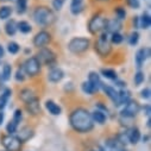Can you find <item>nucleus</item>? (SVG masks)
Instances as JSON below:
<instances>
[{
    "mask_svg": "<svg viewBox=\"0 0 151 151\" xmlns=\"http://www.w3.org/2000/svg\"><path fill=\"white\" fill-rule=\"evenodd\" d=\"M69 124L75 132L81 134L89 133L94 129V122L92 119L91 112L83 107H78L71 111L69 116Z\"/></svg>",
    "mask_w": 151,
    "mask_h": 151,
    "instance_id": "f257e3e1",
    "label": "nucleus"
},
{
    "mask_svg": "<svg viewBox=\"0 0 151 151\" xmlns=\"http://www.w3.org/2000/svg\"><path fill=\"white\" fill-rule=\"evenodd\" d=\"M33 20L36 24H38L41 26H49L52 25L56 22V14L55 12L49 9L48 6H38L36 7L33 11Z\"/></svg>",
    "mask_w": 151,
    "mask_h": 151,
    "instance_id": "f03ea898",
    "label": "nucleus"
},
{
    "mask_svg": "<svg viewBox=\"0 0 151 151\" xmlns=\"http://www.w3.org/2000/svg\"><path fill=\"white\" fill-rule=\"evenodd\" d=\"M108 35H109L108 32L102 31L100 37H98V40L94 43V50L101 57L108 56L112 51V45H111V42L108 38Z\"/></svg>",
    "mask_w": 151,
    "mask_h": 151,
    "instance_id": "7ed1b4c3",
    "label": "nucleus"
},
{
    "mask_svg": "<svg viewBox=\"0 0 151 151\" xmlns=\"http://www.w3.org/2000/svg\"><path fill=\"white\" fill-rule=\"evenodd\" d=\"M89 45H91V41L88 38H85V37H74L68 43V50L71 54L80 55L86 52L89 49Z\"/></svg>",
    "mask_w": 151,
    "mask_h": 151,
    "instance_id": "20e7f679",
    "label": "nucleus"
},
{
    "mask_svg": "<svg viewBox=\"0 0 151 151\" xmlns=\"http://www.w3.org/2000/svg\"><path fill=\"white\" fill-rule=\"evenodd\" d=\"M22 69H23L24 74L27 75L29 78H36V76H38V75L41 74L42 64L40 63V61L37 60L36 56H31V57L25 60Z\"/></svg>",
    "mask_w": 151,
    "mask_h": 151,
    "instance_id": "39448f33",
    "label": "nucleus"
},
{
    "mask_svg": "<svg viewBox=\"0 0 151 151\" xmlns=\"http://www.w3.org/2000/svg\"><path fill=\"white\" fill-rule=\"evenodd\" d=\"M36 57L41 64H44L48 68H54L56 64V54L49 48H41Z\"/></svg>",
    "mask_w": 151,
    "mask_h": 151,
    "instance_id": "423d86ee",
    "label": "nucleus"
},
{
    "mask_svg": "<svg viewBox=\"0 0 151 151\" xmlns=\"http://www.w3.org/2000/svg\"><path fill=\"white\" fill-rule=\"evenodd\" d=\"M106 24H107V18H105L100 14H95L88 22V30L92 35H96V33L105 31Z\"/></svg>",
    "mask_w": 151,
    "mask_h": 151,
    "instance_id": "0eeeda50",
    "label": "nucleus"
},
{
    "mask_svg": "<svg viewBox=\"0 0 151 151\" xmlns=\"http://www.w3.org/2000/svg\"><path fill=\"white\" fill-rule=\"evenodd\" d=\"M0 143L6 151H22L23 144L14 134H4L0 138Z\"/></svg>",
    "mask_w": 151,
    "mask_h": 151,
    "instance_id": "6e6552de",
    "label": "nucleus"
},
{
    "mask_svg": "<svg viewBox=\"0 0 151 151\" xmlns=\"http://www.w3.org/2000/svg\"><path fill=\"white\" fill-rule=\"evenodd\" d=\"M139 111H140L139 102L131 99L129 102L125 104V107L122 111V117L123 118H127V119H132L138 114Z\"/></svg>",
    "mask_w": 151,
    "mask_h": 151,
    "instance_id": "1a4fd4ad",
    "label": "nucleus"
},
{
    "mask_svg": "<svg viewBox=\"0 0 151 151\" xmlns=\"http://www.w3.org/2000/svg\"><path fill=\"white\" fill-rule=\"evenodd\" d=\"M51 40H52L51 38V33L48 32V31H45V30H42V31L37 32L35 35L32 43H33V45L36 48L41 49V48H45L48 44H50Z\"/></svg>",
    "mask_w": 151,
    "mask_h": 151,
    "instance_id": "9d476101",
    "label": "nucleus"
},
{
    "mask_svg": "<svg viewBox=\"0 0 151 151\" xmlns=\"http://www.w3.org/2000/svg\"><path fill=\"white\" fill-rule=\"evenodd\" d=\"M25 108L27 111V113L32 117H37L41 114V102L40 99L35 96L33 99H31L30 101L25 102Z\"/></svg>",
    "mask_w": 151,
    "mask_h": 151,
    "instance_id": "9b49d317",
    "label": "nucleus"
},
{
    "mask_svg": "<svg viewBox=\"0 0 151 151\" xmlns=\"http://www.w3.org/2000/svg\"><path fill=\"white\" fill-rule=\"evenodd\" d=\"M17 138L19 139V142L22 143V144H24V143H26V142H29L30 139H32L33 138V136H35V130L31 127V126H23L20 130H17Z\"/></svg>",
    "mask_w": 151,
    "mask_h": 151,
    "instance_id": "f8f14e48",
    "label": "nucleus"
},
{
    "mask_svg": "<svg viewBox=\"0 0 151 151\" xmlns=\"http://www.w3.org/2000/svg\"><path fill=\"white\" fill-rule=\"evenodd\" d=\"M125 132H126L129 143L136 145V144L140 140V137H142V136H140V131H139V129H138L137 126H131V127H129Z\"/></svg>",
    "mask_w": 151,
    "mask_h": 151,
    "instance_id": "ddd939ff",
    "label": "nucleus"
},
{
    "mask_svg": "<svg viewBox=\"0 0 151 151\" xmlns=\"http://www.w3.org/2000/svg\"><path fill=\"white\" fill-rule=\"evenodd\" d=\"M63 78H64V71H63L61 68L54 67V68H51L50 71L48 73V80H49L50 82H52V83L60 82Z\"/></svg>",
    "mask_w": 151,
    "mask_h": 151,
    "instance_id": "4468645a",
    "label": "nucleus"
},
{
    "mask_svg": "<svg viewBox=\"0 0 151 151\" xmlns=\"http://www.w3.org/2000/svg\"><path fill=\"white\" fill-rule=\"evenodd\" d=\"M150 57V49L149 48H142L137 51L136 54V63H137V67L140 68L144 62L146 61V58Z\"/></svg>",
    "mask_w": 151,
    "mask_h": 151,
    "instance_id": "2eb2a0df",
    "label": "nucleus"
},
{
    "mask_svg": "<svg viewBox=\"0 0 151 151\" xmlns=\"http://www.w3.org/2000/svg\"><path fill=\"white\" fill-rule=\"evenodd\" d=\"M122 29V23L119 19L114 18V19H107V24H106V29L105 31L108 33H113V32H119V30Z\"/></svg>",
    "mask_w": 151,
    "mask_h": 151,
    "instance_id": "dca6fc26",
    "label": "nucleus"
},
{
    "mask_svg": "<svg viewBox=\"0 0 151 151\" xmlns=\"http://www.w3.org/2000/svg\"><path fill=\"white\" fill-rule=\"evenodd\" d=\"M131 100V93L129 91H126L125 88L120 89L118 92V99H117V102L114 104V106H122V105H125L126 102H129Z\"/></svg>",
    "mask_w": 151,
    "mask_h": 151,
    "instance_id": "f3484780",
    "label": "nucleus"
},
{
    "mask_svg": "<svg viewBox=\"0 0 151 151\" xmlns=\"http://www.w3.org/2000/svg\"><path fill=\"white\" fill-rule=\"evenodd\" d=\"M88 82L94 87V89L98 92L101 86H102V82L100 80V76H99V74L95 73V71H91L89 75H88Z\"/></svg>",
    "mask_w": 151,
    "mask_h": 151,
    "instance_id": "a211bd4d",
    "label": "nucleus"
},
{
    "mask_svg": "<svg viewBox=\"0 0 151 151\" xmlns=\"http://www.w3.org/2000/svg\"><path fill=\"white\" fill-rule=\"evenodd\" d=\"M102 91L105 92V94L113 101V102H117V99H118V91L114 88V87H112V86H107V85H102L101 86Z\"/></svg>",
    "mask_w": 151,
    "mask_h": 151,
    "instance_id": "6ab92c4d",
    "label": "nucleus"
},
{
    "mask_svg": "<svg viewBox=\"0 0 151 151\" xmlns=\"http://www.w3.org/2000/svg\"><path fill=\"white\" fill-rule=\"evenodd\" d=\"M45 108L48 109V112L50 113V114H52V116H60L61 112H62L61 107L55 101H52V100H47L45 101Z\"/></svg>",
    "mask_w": 151,
    "mask_h": 151,
    "instance_id": "aec40b11",
    "label": "nucleus"
},
{
    "mask_svg": "<svg viewBox=\"0 0 151 151\" xmlns=\"http://www.w3.org/2000/svg\"><path fill=\"white\" fill-rule=\"evenodd\" d=\"M91 116H92V119L94 123L96 124H100V125H104L107 120V116L105 114L104 112L99 111V109H95L93 113H91Z\"/></svg>",
    "mask_w": 151,
    "mask_h": 151,
    "instance_id": "412c9836",
    "label": "nucleus"
},
{
    "mask_svg": "<svg viewBox=\"0 0 151 151\" xmlns=\"http://www.w3.org/2000/svg\"><path fill=\"white\" fill-rule=\"evenodd\" d=\"M36 96V94H35V92L32 91V89H30V88H23L20 92H19V99L25 104V102H27V101H30L31 99H33Z\"/></svg>",
    "mask_w": 151,
    "mask_h": 151,
    "instance_id": "4be33fe9",
    "label": "nucleus"
},
{
    "mask_svg": "<svg viewBox=\"0 0 151 151\" xmlns=\"http://www.w3.org/2000/svg\"><path fill=\"white\" fill-rule=\"evenodd\" d=\"M70 11L73 14H80L83 11V0H71Z\"/></svg>",
    "mask_w": 151,
    "mask_h": 151,
    "instance_id": "5701e85b",
    "label": "nucleus"
},
{
    "mask_svg": "<svg viewBox=\"0 0 151 151\" xmlns=\"http://www.w3.org/2000/svg\"><path fill=\"white\" fill-rule=\"evenodd\" d=\"M11 94H12V91H11L10 88H6V89L3 92V94L0 95V111H3V109L6 107L7 101H9L10 96H11Z\"/></svg>",
    "mask_w": 151,
    "mask_h": 151,
    "instance_id": "b1692460",
    "label": "nucleus"
},
{
    "mask_svg": "<svg viewBox=\"0 0 151 151\" xmlns=\"http://www.w3.org/2000/svg\"><path fill=\"white\" fill-rule=\"evenodd\" d=\"M5 32L7 36H14L17 32V23L16 20L11 19L5 24Z\"/></svg>",
    "mask_w": 151,
    "mask_h": 151,
    "instance_id": "393cba45",
    "label": "nucleus"
},
{
    "mask_svg": "<svg viewBox=\"0 0 151 151\" xmlns=\"http://www.w3.org/2000/svg\"><path fill=\"white\" fill-rule=\"evenodd\" d=\"M150 25H151V17H150L149 13L144 12L142 14V17L139 18V26L142 29H149Z\"/></svg>",
    "mask_w": 151,
    "mask_h": 151,
    "instance_id": "a878e982",
    "label": "nucleus"
},
{
    "mask_svg": "<svg viewBox=\"0 0 151 151\" xmlns=\"http://www.w3.org/2000/svg\"><path fill=\"white\" fill-rule=\"evenodd\" d=\"M12 7L10 6H1L0 7V20H5L9 19L12 14Z\"/></svg>",
    "mask_w": 151,
    "mask_h": 151,
    "instance_id": "bb28decb",
    "label": "nucleus"
},
{
    "mask_svg": "<svg viewBox=\"0 0 151 151\" xmlns=\"http://www.w3.org/2000/svg\"><path fill=\"white\" fill-rule=\"evenodd\" d=\"M11 75H12V67L10 64H4L3 67V71H1V79L4 81H9L11 79Z\"/></svg>",
    "mask_w": 151,
    "mask_h": 151,
    "instance_id": "cd10ccee",
    "label": "nucleus"
},
{
    "mask_svg": "<svg viewBox=\"0 0 151 151\" xmlns=\"http://www.w3.org/2000/svg\"><path fill=\"white\" fill-rule=\"evenodd\" d=\"M17 30H19L22 33H29V32H31L32 27L27 22L20 20L19 23H17Z\"/></svg>",
    "mask_w": 151,
    "mask_h": 151,
    "instance_id": "c85d7f7f",
    "label": "nucleus"
},
{
    "mask_svg": "<svg viewBox=\"0 0 151 151\" xmlns=\"http://www.w3.org/2000/svg\"><path fill=\"white\" fill-rule=\"evenodd\" d=\"M101 74L104 75V78H106V79H108V80H117V78H118L116 70L108 69V68L101 69Z\"/></svg>",
    "mask_w": 151,
    "mask_h": 151,
    "instance_id": "c756f323",
    "label": "nucleus"
},
{
    "mask_svg": "<svg viewBox=\"0 0 151 151\" xmlns=\"http://www.w3.org/2000/svg\"><path fill=\"white\" fill-rule=\"evenodd\" d=\"M27 10V0H17V13L24 14Z\"/></svg>",
    "mask_w": 151,
    "mask_h": 151,
    "instance_id": "7c9ffc66",
    "label": "nucleus"
},
{
    "mask_svg": "<svg viewBox=\"0 0 151 151\" xmlns=\"http://www.w3.org/2000/svg\"><path fill=\"white\" fill-rule=\"evenodd\" d=\"M109 40H111V43H113V44H120L124 41V37L119 32H113V33H111Z\"/></svg>",
    "mask_w": 151,
    "mask_h": 151,
    "instance_id": "2f4dec72",
    "label": "nucleus"
},
{
    "mask_svg": "<svg viewBox=\"0 0 151 151\" xmlns=\"http://www.w3.org/2000/svg\"><path fill=\"white\" fill-rule=\"evenodd\" d=\"M82 91H83V93L89 94V95H93V94L96 92V91L94 89V87H93L88 81H86V82L82 83Z\"/></svg>",
    "mask_w": 151,
    "mask_h": 151,
    "instance_id": "473e14b6",
    "label": "nucleus"
},
{
    "mask_svg": "<svg viewBox=\"0 0 151 151\" xmlns=\"http://www.w3.org/2000/svg\"><path fill=\"white\" fill-rule=\"evenodd\" d=\"M124 147L129 144V139H127V136H126V132H122V133H118L116 137H114Z\"/></svg>",
    "mask_w": 151,
    "mask_h": 151,
    "instance_id": "72a5a7b5",
    "label": "nucleus"
},
{
    "mask_svg": "<svg viewBox=\"0 0 151 151\" xmlns=\"http://www.w3.org/2000/svg\"><path fill=\"white\" fill-rule=\"evenodd\" d=\"M144 80H145V75H144V73L140 71V70L137 71L136 75H134V79H133L134 85H136V86H139V85H142V83L144 82Z\"/></svg>",
    "mask_w": 151,
    "mask_h": 151,
    "instance_id": "f704fd0d",
    "label": "nucleus"
},
{
    "mask_svg": "<svg viewBox=\"0 0 151 151\" xmlns=\"http://www.w3.org/2000/svg\"><path fill=\"white\" fill-rule=\"evenodd\" d=\"M18 130V124H16L13 120H11L7 125H6V131H7V134H16Z\"/></svg>",
    "mask_w": 151,
    "mask_h": 151,
    "instance_id": "c9c22d12",
    "label": "nucleus"
},
{
    "mask_svg": "<svg viewBox=\"0 0 151 151\" xmlns=\"http://www.w3.org/2000/svg\"><path fill=\"white\" fill-rule=\"evenodd\" d=\"M19 44L18 43H16V42H10L9 44H7V50H9V52L10 54H12V55H16L18 51H19Z\"/></svg>",
    "mask_w": 151,
    "mask_h": 151,
    "instance_id": "e433bc0d",
    "label": "nucleus"
},
{
    "mask_svg": "<svg viewBox=\"0 0 151 151\" xmlns=\"http://www.w3.org/2000/svg\"><path fill=\"white\" fill-rule=\"evenodd\" d=\"M114 13H116V16H117V19H119V20H123V19H125V17H126V11H125L124 7H116Z\"/></svg>",
    "mask_w": 151,
    "mask_h": 151,
    "instance_id": "4c0bfd02",
    "label": "nucleus"
},
{
    "mask_svg": "<svg viewBox=\"0 0 151 151\" xmlns=\"http://www.w3.org/2000/svg\"><path fill=\"white\" fill-rule=\"evenodd\" d=\"M139 41V33L137 31H133L131 35H130V38H129V43L130 45H136Z\"/></svg>",
    "mask_w": 151,
    "mask_h": 151,
    "instance_id": "58836bf2",
    "label": "nucleus"
},
{
    "mask_svg": "<svg viewBox=\"0 0 151 151\" xmlns=\"http://www.w3.org/2000/svg\"><path fill=\"white\" fill-rule=\"evenodd\" d=\"M22 119H23V112H22V109H16L14 111V114H13V122L16 123V124H18L19 125V123L22 122Z\"/></svg>",
    "mask_w": 151,
    "mask_h": 151,
    "instance_id": "ea45409f",
    "label": "nucleus"
},
{
    "mask_svg": "<svg viewBox=\"0 0 151 151\" xmlns=\"http://www.w3.org/2000/svg\"><path fill=\"white\" fill-rule=\"evenodd\" d=\"M64 1H65V0H52V7H54V10L55 11L62 10Z\"/></svg>",
    "mask_w": 151,
    "mask_h": 151,
    "instance_id": "a19ab883",
    "label": "nucleus"
},
{
    "mask_svg": "<svg viewBox=\"0 0 151 151\" xmlns=\"http://www.w3.org/2000/svg\"><path fill=\"white\" fill-rule=\"evenodd\" d=\"M126 4H127L131 9H133V10H137V9H139V6H140L139 0H126Z\"/></svg>",
    "mask_w": 151,
    "mask_h": 151,
    "instance_id": "79ce46f5",
    "label": "nucleus"
},
{
    "mask_svg": "<svg viewBox=\"0 0 151 151\" xmlns=\"http://www.w3.org/2000/svg\"><path fill=\"white\" fill-rule=\"evenodd\" d=\"M16 80L20 81V82H23L25 80V74H24L23 69H18L17 70V73H16Z\"/></svg>",
    "mask_w": 151,
    "mask_h": 151,
    "instance_id": "37998d69",
    "label": "nucleus"
},
{
    "mask_svg": "<svg viewBox=\"0 0 151 151\" xmlns=\"http://www.w3.org/2000/svg\"><path fill=\"white\" fill-rule=\"evenodd\" d=\"M150 94H151L150 88H144V89L140 92V96H142L143 99H149V98H150Z\"/></svg>",
    "mask_w": 151,
    "mask_h": 151,
    "instance_id": "c03bdc74",
    "label": "nucleus"
},
{
    "mask_svg": "<svg viewBox=\"0 0 151 151\" xmlns=\"http://www.w3.org/2000/svg\"><path fill=\"white\" fill-rule=\"evenodd\" d=\"M143 112H144V114L150 117V113H151V106L150 105H144L143 106Z\"/></svg>",
    "mask_w": 151,
    "mask_h": 151,
    "instance_id": "a18cd8bd",
    "label": "nucleus"
},
{
    "mask_svg": "<svg viewBox=\"0 0 151 151\" xmlns=\"http://www.w3.org/2000/svg\"><path fill=\"white\" fill-rule=\"evenodd\" d=\"M133 25H134L136 29L139 27V17H134L133 18Z\"/></svg>",
    "mask_w": 151,
    "mask_h": 151,
    "instance_id": "49530a36",
    "label": "nucleus"
},
{
    "mask_svg": "<svg viewBox=\"0 0 151 151\" xmlns=\"http://www.w3.org/2000/svg\"><path fill=\"white\" fill-rule=\"evenodd\" d=\"M4 118H5V113L3 111H0V126H1V124L4 122Z\"/></svg>",
    "mask_w": 151,
    "mask_h": 151,
    "instance_id": "de8ad7c7",
    "label": "nucleus"
},
{
    "mask_svg": "<svg viewBox=\"0 0 151 151\" xmlns=\"http://www.w3.org/2000/svg\"><path fill=\"white\" fill-rule=\"evenodd\" d=\"M116 82H117V86H119V87H122V88L126 87V82H123V81H118V80H116Z\"/></svg>",
    "mask_w": 151,
    "mask_h": 151,
    "instance_id": "09e8293b",
    "label": "nucleus"
},
{
    "mask_svg": "<svg viewBox=\"0 0 151 151\" xmlns=\"http://www.w3.org/2000/svg\"><path fill=\"white\" fill-rule=\"evenodd\" d=\"M4 55H5V50H4V48L1 45H0V58H3Z\"/></svg>",
    "mask_w": 151,
    "mask_h": 151,
    "instance_id": "8fccbe9b",
    "label": "nucleus"
},
{
    "mask_svg": "<svg viewBox=\"0 0 151 151\" xmlns=\"http://www.w3.org/2000/svg\"><path fill=\"white\" fill-rule=\"evenodd\" d=\"M149 138H150V137H149L147 134H146V136H144V137H143V142H144V143H146V142H149Z\"/></svg>",
    "mask_w": 151,
    "mask_h": 151,
    "instance_id": "3c124183",
    "label": "nucleus"
},
{
    "mask_svg": "<svg viewBox=\"0 0 151 151\" xmlns=\"http://www.w3.org/2000/svg\"><path fill=\"white\" fill-rule=\"evenodd\" d=\"M146 126H147L149 129L151 127V119H150V118H149V119H147V122H146Z\"/></svg>",
    "mask_w": 151,
    "mask_h": 151,
    "instance_id": "603ef678",
    "label": "nucleus"
},
{
    "mask_svg": "<svg viewBox=\"0 0 151 151\" xmlns=\"http://www.w3.org/2000/svg\"><path fill=\"white\" fill-rule=\"evenodd\" d=\"M98 151H106V150H104V149H102V147H101V146H100V149H99V150H98Z\"/></svg>",
    "mask_w": 151,
    "mask_h": 151,
    "instance_id": "864d4df0",
    "label": "nucleus"
},
{
    "mask_svg": "<svg viewBox=\"0 0 151 151\" xmlns=\"http://www.w3.org/2000/svg\"><path fill=\"white\" fill-rule=\"evenodd\" d=\"M0 1H12V0H0Z\"/></svg>",
    "mask_w": 151,
    "mask_h": 151,
    "instance_id": "5fc2aeb1",
    "label": "nucleus"
},
{
    "mask_svg": "<svg viewBox=\"0 0 151 151\" xmlns=\"http://www.w3.org/2000/svg\"><path fill=\"white\" fill-rule=\"evenodd\" d=\"M96 1H108V0H96Z\"/></svg>",
    "mask_w": 151,
    "mask_h": 151,
    "instance_id": "6e6d98bb",
    "label": "nucleus"
},
{
    "mask_svg": "<svg viewBox=\"0 0 151 151\" xmlns=\"http://www.w3.org/2000/svg\"><path fill=\"white\" fill-rule=\"evenodd\" d=\"M122 151H130V150H127V149H125V147H124V149H123Z\"/></svg>",
    "mask_w": 151,
    "mask_h": 151,
    "instance_id": "4d7b16f0",
    "label": "nucleus"
},
{
    "mask_svg": "<svg viewBox=\"0 0 151 151\" xmlns=\"http://www.w3.org/2000/svg\"><path fill=\"white\" fill-rule=\"evenodd\" d=\"M89 151H96V150H89Z\"/></svg>",
    "mask_w": 151,
    "mask_h": 151,
    "instance_id": "13d9d810",
    "label": "nucleus"
},
{
    "mask_svg": "<svg viewBox=\"0 0 151 151\" xmlns=\"http://www.w3.org/2000/svg\"><path fill=\"white\" fill-rule=\"evenodd\" d=\"M0 151H6V150H0Z\"/></svg>",
    "mask_w": 151,
    "mask_h": 151,
    "instance_id": "bf43d9fd",
    "label": "nucleus"
}]
</instances>
